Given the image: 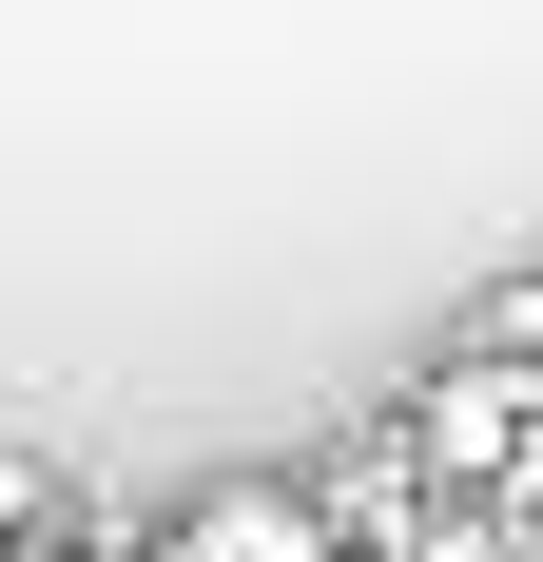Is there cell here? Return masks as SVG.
I'll return each mask as SVG.
<instances>
[{
	"instance_id": "cell-5",
	"label": "cell",
	"mask_w": 543,
	"mask_h": 562,
	"mask_svg": "<svg viewBox=\"0 0 543 562\" xmlns=\"http://www.w3.org/2000/svg\"><path fill=\"white\" fill-rule=\"evenodd\" d=\"M136 562H175V543H136Z\"/></svg>"
},
{
	"instance_id": "cell-1",
	"label": "cell",
	"mask_w": 543,
	"mask_h": 562,
	"mask_svg": "<svg viewBox=\"0 0 543 562\" xmlns=\"http://www.w3.org/2000/svg\"><path fill=\"white\" fill-rule=\"evenodd\" d=\"M156 543H175V562H350V543H330V505L291 485V465H233V485H195Z\"/></svg>"
},
{
	"instance_id": "cell-3",
	"label": "cell",
	"mask_w": 543,
	"mask_h": 562,
	"mask_svg": "<svg viewBox=\"0 0 543 562\" xmlns=\"http://www.w3.org/2000/svg\"><path fill=\"white\" fill-rule=\"evenodd\" d=\"M0 562H136V543H117L98 505H58V524H20V543H0Z\"/></svg>"
},
{
	"instance_id": "cell-2",
	"label": "cell",
	"mask_w": 543,
	"mask_h": 562,
	"mask_svg": "<svg viewBox=\"0 0 543 562\" xmlns=\"http://www.w3.org/2000/svg\"><path fill=\"white\" fill-rule=\"evenodd\" d=\"M466 349H486V369H543V272H505L486 311H466Z\"/></svg>"
},
{
	"instance_id": "cell-4",
	"label": "cell",
	"mask_w": 543,
	"mask_h": 562,
	"mask_svg": "<svg viewBox=\"0 0 543 562\" xmlns=\"http://www.w3.org/2000/svg\"><path fill=\"white\" fill-rule=\"evenodd\" d=\"M20 524H58V485H40L20 447H0V543H20Z\"/></svg>"
}]
</instances>
